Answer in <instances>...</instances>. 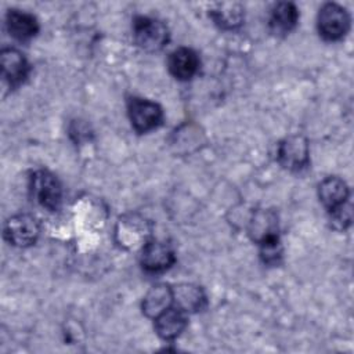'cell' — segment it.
<instances>
[{
	"label": "cell",
	"mask_w": 354,
	"mask_h": 354,
	"mask_svg": "<svg viewBox=\"0 0 354 354\" xmlns=\"http://www.w3.org/2000/svg\"><path fill=\"white\" fill-rule=\"evenodd\" d=\"M173 303L171 288L167 285L152 286L142 300V313L149 318H156Z\"/></svg>",
	"instance_id": "17"
},
{
	"label": "cell",
	"mask_w": 354,
	"mask_h": 354,
	"mask_svg": "<svg viewBox=\"0 0 354 354\" xmlns=\"http://www.w3.org/2000/svg\"><path fill=\"white\" fill-rule=\"evenodd\" d=\"M299 11L293 3L282 1L274 6L270 14V29L277 36L289 33L297 24Z\"/></svg>",
	"instance_id": "12"
},
{
	"label": "cell",
	"mask_w": 354,
	"mask_h": 354,
	"mask_svg": "<svg viewBox=\"0 0 354 354\" xmlns=\"http://www.w3.org/2000/svg\"><path fill=\"white\" fill-rule=\"evenodd\" d=\"M277 158L281 166L288 170H300L308 163V142L300 134L289 136L282 140L277 149Z\"/></svg>",
	"instance_id": "5"
},
{
	"label": "cell",
	"mask_w": 354,
	"mask_h": 354,
	"mask_svg": "<svg viewBox=\"0 0 354 354\" xmlns=\"http://www.w3.org/2000/svg\"><path fill=\"white\" fill-rule=\"evenodd\" d=\"M173 303L184 313L199 311L206 301L203 290L194 283H180L171 288Z\"/></svg>",
	"instance_id": "13"
},
{
	"label": "cell",
	"mask_w": 354,
	"mask_h": 354,
	"mask_svg": "<svg viewBox=\"0 0 354 354\" xmlns=\"http://www.w3.org/2000/svg\"><path fill=\"white\" fill-rule=\"evenodd\" d=\"M133 32L136 43L149 53L160 51L169 41L167 26L156 18L137 17L133 24Z\"/></svg>",
	"instance_id": "1"
},
{
	"label": "cell",
	"mask_w": 354,
	"mask_h": 354,
	"mask_svg": "<svg viewBox=\"0 0 354 354\" xmlns=\"http://www.w3.org/2000/svg\"><path fill=\"white\" fill-rule=\"evenodd\" d=\"M210 17L223 29H236L243 22V8L238 3H218L212 8Z\"/></svg>",
	"instance_id": "18"
},
{
	"label": "cell",
	"mask_w": 354,
	"mask_h": 354,
	"mask_svg": "<svg viewBox=\"0 0 354 354\" xmlns=\"http://www.w3.org/2000/svg\"><path fill=\"white\" fill-rule=\"evenodd\" d=\"M1 72L11 86H17L28 76L29 64L21 51L4 48L1 51Z\"/></svg>",
	"instance_id": "9"
},
{
	"label": "cell",
	"mask_w": 354,
	"mask_h": 354,
	"mask_svg": "<svg viewBox=\"0 0 354 354\" xmlns=\"http://www.w3.org/2000/svg\"><path fill=\"white\" fill-rule=\"evenodd\" d=\"M260 245V257L266 264L275 266L281 261L282 257V245L279 242L278 236L270 238Z\"/></svg>",
	"instance_id": "19"
},
{
	"label": "cell",
	"mask_w": 354,
	"mask_h": 354,
	"mask_svg": "<svg viewBox=\"0 0 354 354\" xmlns=\"http://www.w3.org/2000/svg\"><path fill=\"white\" fill-rule=\"evenodd\" d=\"M169 69L176 79L188 80L198 72L199 58L194 50L180 47L170 54Z\"/></svg>",
	"instance_id": "10"
},
{
	"label": "cell",
	"mask_w": 354,
	"mask_h": 354,
	"mask_svg": "<svg viewBox=\"0 0 354 354\" xmlns=\"http://www.w3.org/2000/svg\"><path fill=\"white\" fill-rule=\"evenodd\" d=\"M317 22L319 35L326 40L342 39L350 28L347 11L335 3H328L319 10Z\"/></svg>",
	"instance_id": "3"
},
{
	"label": "cell",
	"mask_w": 354,
	"mask_h": 354,
	"mask_svg": "<svg viewBox=\"0 0 354 354\" xmlns=\"http://www.w3.org/2000/svg\"><path fill=\"white\" fill-rule=\"evenodd\" d=\"M6 24L10 35L18 40H28L39 30L37 19L32 14L21 10H10L7 12Z\"/></svg>",
	"instance_id": "14"
},
{
	"label": "cell",
	"mask_w": 354,
	"mask_h": 354,
	"mask_svg": "<svg viewBox=\"0 0 354 354\" xmlns=\"http://www.w3.org/2000/svg\"><path fill=\"white\" fill-rule=\"evenodd\" d=\"M330 212V224L333 228L342 231L346 230L351 223V206L344 202L340 206L329 210Z\"/></svg>",
	"instance_id": "20"
},
{
	"label": "cell",
	"mask_w": 354,
	"mask_h": 354,
	"mask_svg": "<svg viewBox=\"0 0 354 354\" xmlns=\"http://www.w3.org/2000/svg\"><path fill=\"white\" fill-rule=\"evenodd\" d=\"M318 196L322 205L332 210L342 203L347 202L348 198V187L339 177H326L321 181L318 187Z\"/></svg>",
	"instance_id": "15"
},
{
	"label": "cell",
	"mask_w": 354,
	"mask_h": 354,
	"mask_svg": "<svg viewBox=\"0 0 354 354\" xmlns=\"http://www.w3.org/2000/svg\"><path fill=\"white\" fill-rule=\"evenodd\" d=\"M40 232L37 220L30 214H15L4 225V236L14 246L25 248L36 242Z\"/></svg>",
	"instance_id": "4"
},
{
	"label": "cell",
	"mask_w": 354,
	"mask_h": 354,
	"mask_svg": "<svg viewBox=\"0 0 354 354\" xmlns=\"http://www.w3.org/2000/svg\"><path fill=\"white\" fill-rule=\"evenodd\" d=\"M249 235L257 243L278 236L277 214L272 210H256L249 223Z\"/></svg>",
	"instance_id": "11"
},
{
	"label": "cell",
	"mask_w": 354,
	"mask_h": 354,
	"mask_svg": "<svg viewBox=\"0 0 354 354\" xmlns=\"http://www.w3.org/2000/svg\"><path fill=\"white\" fill-rule=\"evenodd\" d=\"M33 198L46 209H58L62 198V188L58 178L48 170H37L30 177Z\"/></svg>",
	"instance_id": "2"
},
{
	"label": "cell",
	"mask_w": 354,
	"mask_h": 354,
	"mask_svg": "<svg viewBox=\"0 0 354 354\" xmlns=\"http://www.w3.org/2000/svg\"><path fill=\"white\" fill-rule=\"evenodd\" d=\"M149 232V228L147 223L137 216H124L119 220L116 227V235L120 242V245H124L127 248H136L141 245V248L147 243V235Z\"/></svg>",
	"instance_id": "8"
},
{
	"label": "cell",
	"mask_w": 354,
	"mask_h": 354,
	"mask_svg": "<svg viewBox=\"0 0 354 354\" xmlns=\"http://www.w3.org/2000/svg\"><path fill=\"white\" fill-rule=\"evenodd\" d=\"M129 116L133 127L138 133H145L160 124L163 112L156 102L142 98H131L129 101Z\"/></svg>",
	"instance_id": "6"
},
{
	"label": "cell",
	"mask_w": 354,
	"mask_h": 354,
	"mask_svg": "<svg viewBox=\"0 0 354 354\" xmlns=\"http://www.w3.org/2000/svg\"><path fill=\"white\" fill-rule=\"evenodd\" d=\"M187 318L180 308H167L155 318V329L165 340L177 337L185 328Z\"/></svg>",
	"instance_id": "16"
},
{
	"label": "cell",
	"mask_w": 354,
	"mask_h": 354,
	"mask_svg": "<svg viewBox=\"0 0 354 354\" xmlns=\"http://www.w3.org/2000/svg\"><path fill=\"white\" fill-rule=\"evenodd\" d=\"M140 260L144 270L149 272H160L171 267L176 256L171 246L166 242L151 241L141 248Z\"/></svg>",
	"instance_id": "7"
}]
</instances>
